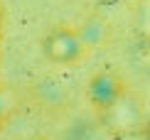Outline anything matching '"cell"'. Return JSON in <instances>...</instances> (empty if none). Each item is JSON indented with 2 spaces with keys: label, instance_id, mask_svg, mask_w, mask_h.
I'll list each match as a JSON object with an SVG mask.
<instances>
[{
  "label": "cell",
  "instance_id": "obj_4",
  "mask_svg": "<svg viewBox=\"0 0 150 140\" xmlns=\"http://www.w3.org/2000/svg\"><path fill=\"white\" fill-rule=\"evenodd\" d=\"M138 30L143 32V37L150 40V0L138 3Z\"/></svg>",
  "mask_w": 150,
  "mask_h": 140
},
{
  "label": "cell",
  "instance_id": "obj_3",
  "mask_svg": "<svg viewBox=\"0 0 150 140\" xmlns=\"http://www.w3.org/2000/svg\"><path fill=\"white\" fill-rule=\"evenodd\" d=\"M126 91L128 88H126V84H123V79L116 76V74H111V71L96 74L91 79V84H89V96H91L93 106H96L98 111H103L106 106H111L118 96H123Z\"/></svg>",
  "mask_w": 150,
  "mask_h": 140
},
{
  "label": "cell",
  "instance_id": "obj_6",
  "mask_svg": "<svg viewBox=\"0 0 150 140\" xmlns=\"http://www.w3.org/2000/svg\"><path fill=\"white\" fill-rule=\"evenodd\" d=\"M145 140H150V125L145 128Z\"/></svg>",
  "mask_w": 150,
  "mask_h": 140
},
{
  "label": "cell",
  "instance_id": "obj_2",
  "mask_svg": "<svg viewBox=\"0 0 150 140\" xmlns=\"http://www.w3.org/2000/svg\"><path fill=\"white\" fill-rule=\"evenodd\" d=\"M103 118V123L108 125V130L113 135H128V133H138L145 130L143 128V108L135 101V96L130 91H126L123 96H118L111 106H106L103 111H98Z\"/></svg>",
  "mask_w": 150,
  "mask_h": 140
},
{
  "label": "cell",
  "instance_id": "obj_7",
  "mask_svg": "<svg viewBox=\"0 0 150 140\" xmlns=\"http://www.w3.org/2000/svg\"><path fill=\"white\" fill-rule=\"evenodd\" d=\"M20 140H42V138H20Z\"/></svg>",
  "mask_w": 150,
  "mask_h": 140
},
{
  "label": "cell",
  "instance_id": "obj_1",
  "mask_svg": "<svg viewBox=\"0 0 150 140\" xmlns=\"http://www.w3.org/2000/svg\"><path fill=\"white\" fill-rule=\"evenodd\" d=\"M89 49V37L84 27L74 25H57L47 30L42 37V54L54 66H71L76 64Z\"/></svg>",
  "mask_w": 150,
  "mask_h": 140
},
{
  "label": "cell",
  "instance_id": "obj_5",
  "mask_svg": "<svg viewBox=\"0 0 150 140\" xmlns=\"http://www.w3.org/2000/svg\"><path fill=\"white\" fill-rule=\"evenodd\" d=\"M116 140H145V130H138V133H128V135H118Z\"/></svg>",
  "mask_w": 150,
  "mask_h": 140
}]
</instances>
